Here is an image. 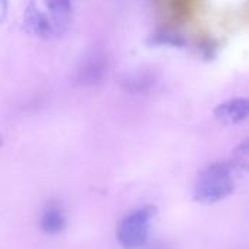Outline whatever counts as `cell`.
Returning a JSON list of instances; mask_svg holds the SVG:
<instances>
[{
    "label": "cell",
    "instance_id": "6da1fadb",
    "mask_svg": "<svg viewBox=\"0 0 249 249\" xmlns=\"http://www.w3.org/2000/svg\"><path fill=\"white\" fill-rule=\"evenodd\" d=\"M233 191V181L231 177V168L226 163H216L207 168L200 177L194 198L203 204H212L223 200Z\"/></svg>",
    "mask_w": 249,
    "mask_h": 249
},
{
    "label": "cell",
    "instance_id": "7a4b0ae2",
    "mask_svg": "<svg viewBox=\"0 0 249 249\" xmlns=\"http://www.w3.org/2000/svg\"><path fill=\"white\" fill-rule=\"evenodd\" d=\"M156 209L152 206L143 207L128 214L117 229V239L125 249H136L144 245L149 235V223Z\"/></svg>",
    "mask_w": 249,
    "mask_h": 249
},
{
    "label": "cell",
    "instance_id": "3957f363",
    "mask_svg": "<svg viewBox=\"0 0 249 249\" xmlns=\"http://www.w3.org/2000/svg\"><path fill=\"white\" fill-rule=\"evenodd\" d=\"M108 69V58L104 51H92L76 70V80L82 86H92L99 83Z\"/></svg>",
    "mask_w": 249,
    "mask_h": 249
},
{
    "label": "cell",
    "instance_id": "277c9868",
    "mask_svg": "<svg viewBox=\"0 0 249 249\" xmlns=\"http://www.w3.org/2000/svg\"><path fill=\"white\" fill-rule=\"evenodd\" d=\"M214 117L223 124H238L249 117L248 98H235L220 104L214 109Z\"/></svg>",
    "mask_w": 249,
    "mask_h": 249
},
{
    "label": "cell",
    "instance_id": "5b68a950",
    "mask_svg": "<svg viewBox=\"0 0 249 249\" xmlns=\"http://www.w3.org/2000/svg\"><path fill=\"white\" fill-rule=\"evenodd\" d=\"M25 25L28 31L39 38H50L55 34L57 26L45 13H42L35 6H29L25 12Z\"/></svg>",
    "mask_w": 249,
    "mask_h": 249
},
{
    "label": "cell",
    "instance_id": "8992f818",
    "mask_svg": "<svg viewBox=\"0 0 249 249\" xmlns=\"http://www.w3.org/2000/svg\"><path fill=\"white\" fill-rule=\"evenodd\" d=\"M156 85V77L153 73L149 71H136L131 74H127L123 79V88L128 92L134 93H144L153 89Z\"/></svg>",
    "mask_w": 249,
    "mask_h": 249
},
{
    "label": "cell",
    "instance_id": "52a82bcc",
    "mask_svg": "<svg viewBox=\"0 0 249 249\" xmlns=\"http://www.w3.org/2000/svg\"><path fill=\"white\" fill-rule=\"evenodd\" d=\"M41 228L48 235H57L66 228V217L57 206H48L41 216Z\"/></svg>",
    "mask_w": 249,
    "mask_h": 249
},
{
    "label": "cell",
    "instance_id": "ba28073f",
    "mask_svg": "<svg viewBox=\"0 0 249 249\" xmlns=\"http://www.w3.org/2000/svg\"><path fill=\"white\" fill-rule=\"evenodd\" d=\"M194 3L196 0H166L168 10L171 15L179 20L188 18L193 10H194Z\"/></svg>",
    "mask_w": 249,
    "mask_h": 249
},
{
    "label": "cell",
    "instance_id": "9c48e42d",
    "mask_svg": "<svg viewBox=\"0 0 249 249\" xmlns=\"http://www.w3.org/2000/svg\"><path fill=\"white\" fill-rule=\"evenodd\" d=\"M47 9L58 16L67 15L71 9V0H45Z\"/></svg>",
    "mask_w": 249,
    "mask_h": 249
},
{
    "label": "cell",
    "instance_id": "30bf717a",
    "mask_svg": "<svg viewBox=\"0 0 249 249\" xmlns=\"http://www.w3.org/2000/svg\"><path fill=\"white\" fill-rule=\"evenodd\" d=\"M155 38H156L158 42H162V44H171V45H182L184 44L182 36H179L178 34H175V32H172L169 29L158 32Z\"/></svg>",
    "mask_w": 249,
    "mask_h": 249
},
{
    "label": "cell",
    "instance_id": "8fae6325",
    "mask_svg": "<svg viewBox=\"0 0 249 249\" xmlns=\"http://www.w3.org/2000/svg\"><path fill=\"white\" fill-rule=\"evenodd\" d=\"M6 15H7V0H0V22H3Z\"/></svg>",
    "mask_w": 249,
    "mask_h": 249
},
{
    "label": "cell",
    "instance_id": "7c38bea8",
    "mask_svg": "<svg viewBox=\"0 0 249 249\" xmlns=\"http://www.w3.org/2000/svg\"><path fill=\"white\" fill-rule=\"evenodd\" d=\"M238 152H242V153H249V139L247 142H244L239 147H238Z\"/></svg>",
    "mask_w": 249,
    "mask_h": 249
},
{
    "label": "cell",
    "instance_id": "4fadbf2b",
    "mask_svg": "<svg viewBox=\"0 0 249 249\" xmlns=\"http://www.w3.org/2000/svg\"><path fill=\"white\" fill-rule=\"evenodd\" d=\"M1 143H3V140H1V136H0V146H1Z\"/></svg>",
    "mask_w": 249,
    "mask_h": 249
}]
</instances>
